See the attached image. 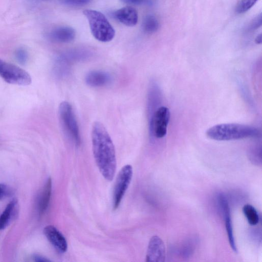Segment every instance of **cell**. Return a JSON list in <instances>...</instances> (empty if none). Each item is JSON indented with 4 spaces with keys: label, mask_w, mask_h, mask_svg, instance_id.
Instances as JSON below:
<instances>
[{
    "label": "cell",
    "mask_w": 262,
    "mask_h": 262,
    "mask_svg": "<svg viewBox=\"0 0 262 262\" xmlns=\"http://www.w3.org/2000/svg\"><path fill=\"white\" fill-rule=\"evenodd\" d=\"M83 12L88 20L92 34L97 40L105 42L113 39L115 30L103 14L91 9Z\"/></svg>",
    "instance_id": "obj_3"
},
{
    "label": "cell",
    "mask_w": 262,
    "mask_h": 262,
    "mask_svg": "<svg viewBox=\"0 0 262 262\" xmlns=\"http://www.w3.org/2000/svg\"><path fill=\"white\" fill-rule=\"evenodd\" d=\"M43 233L52 246L61 253L67 250L68 244L64 236L54 226L48 225L43 229Z\"/></svg>",
    "instance_id": "obj_9"
},
{
    "label": "cell",
    "mask_w": 262,
    "mask_h": 262,
    "mask_svg": "<svg viewBox=\"0 0 262 262\" xmlns=\"http://www.w3.org/2000/svg\"><path fill=\"white\" fill-rule=\"evenodd\" d=\"M113 16L120 23L129 27L135 26L138 19L137 11L131 6H126L115 11Z\"/></svg>",
    "instance_id": "obj_11"
},
{
    "label": "cell",
    "mask_w": 262,
    "mask_h": 262,
    "mask_svg": "<svg viewBox=\"0 0 262 262\" xmlns=\"http://www.w3.org/2000/svg\"><path fill=\"white\" fill-rule=\"evenodd\" d=\"M34 259L36 261H50L49 259H48L46 257H44L42 256L35 255L34 256Z\"/></svg>",
    "instance_id": "obj_24"
},
{
    "label": "cell",
    "mask_w": 262,
    "mask_h": 262,
    "mask_svg": "<svg viewBox=\"0 0 262 262\" xmlns=\"http://www.w3.org/2000/svg\"><path fill=\"white\" fill-rule=\"evenodd\" d=\"M258 0H241L236 7L238 13L246 12L252 8Z\"/></svg>",
    "instance_id": "obj_18"
},
{
    "label": "cell",
    "mask_w": 262,
    "mask_h": 262,
    "mask_svg": "<svg viewBox=\"0 0 262 262\" xmlns=\"http://www.w3.org/2000/svg\"><path fill=\"white\" fill-rule=\"evenodd\" d=\"M219 202L223 212L226 231L230 247L233 251L236 252L237 248L233 235L230 210L228 202L226 198L222 194L220 195Z\"/></svg>",
    "instance_id": "obj_10"
},
{
    "label": "cell",
    "mask_w": 262,
    "mask_h": 262,
    "mask_svg": "<svg viewBox=\"0 0 262 262\" xmlns=\"http://www.w3.org/2000/svg\"><path fill=\"white\" fill-rule=\"evenodd\" d=\"M15 56L19 62L25 63L28 59V53L25 50L20 48L16 51Z\"/></svg>",
    "instance_id": "obj_21"
},
{
    "label": "cell",
    "mask_w": 262,
    "mask_h": 262,
    "mask_svg": "<svg viewBox=\"0 0 262 262\" xmlns=\"http://www.w3.org/2000/svg\"><path fill=\"white\" fill-rule=\"evenodd\" d=\"M110 80V76L107 73L100 71L90 72L85 77L86 83L93 87L104 86L107 84Z\"/></svg>",
    "instance_id": "obj_13"
},
{
    "label": "cell",
    "mask_w": 262,
    "mask_h": 262,
    "mask_svg": "<svg viewBox=\"0 0 262 262\" xmlns=\"http://www.w3.org/2000/svg\"><path fill=\"white\" fill-rule=\"evenodd\" d=\"M165 256L166 249L163 241L157 235L152 236L148 245L146 261L163 262Z\"/></svg>",
    "instance_id": "obj_8"
},
{
    "label": "cell",
    "mask_w": 262,
    "mask_h": 262,
    "mask_svg": "<svg viewBox=\"0 0 262 262\" xmlns=\"http://www.w3.org/2000/svg\"><path fill=\"white\" fill-rule=\"evenodd\" d=\"M133 168L130 165L124 166L119 171L116 178L113 191V208H118L127 189L133 176Z\"/></svg>",
    "instance_id": "obj_6"
},
{
    "label": "cell",
    "mask_w": 262,
    "mask_h": 262,
    "mask_svg": "<svg viewBox=\"0 0 262 262\" xmlns=\"http://www.w3.org/2000/svg\"><path fill=\"white\" fill-rule=\"evenodd\" d=\"M52 191V180L49 178L45 184L38 202V209L42 213L47 209L50 200Z\"/></svg>",
    "instance_id": "obj_15"
},
{
    "label": "cell",
    "mask_w": 262,
    "mask_h": 262,
    "mask_svg": "<svg viewBox=\"0 0 262 262\" xmlns=\"http://www.w3.org/2000/svg\"><path fill=\"white\" fill-rule=\"evenodd\" d=\"M17 202L13 199L7 205L0 216V230L5 229L11 222L16 213Z\"/></svg>",
    "instance_id": "obj_14"
},
{
    "label": "cell",
    "mask_w": 262,
    "mask_h": 262,
    "mask_svg": "<svg viewBox=\"0 0 262 262\" xmlns=\"http://www.w3.org/2000/svg\"><path fill=\"white\" fill-rule=\"evenodd\" d=\"M49 38L55 42H69L75 37V30L68 26H61L51 30L49 33Z\"/></svg>",
    "instance_id": "obj_12"
},
{
    "label": "cell",
    "mask_w": 262,
    "mask_h": 262,
    "mask_svg": "<svg viewBox=\"0 0 262 262\" xmlns=\"http://www.w3.org/2000/svg\"><path fill=\"white\" fill-rule=\"evenodd\" d=\"M207 136L216 141H230L255 137L260 135L256 127L238 123H223L214 125L206 131Z\"/></svg>",
    "instance_id": "obj_2"
},
{
    "label": "cell",
    "mask_w": 262,
    "mask_h": 262,
    "mask_svg": "<svg viewBox=\"0 0 262 262\" xmlns=\"http://www.w3.org/2000/svg\"><path fill=\"white\" fill-rule=\"evenodd\" d=\"M7 193V187L5 185L0 184V199L4 197Z\"/></svg>",
    "instance_id": "obj_22"
},
{
    "label": "cell",
    "mask_w": 262,
    "mask_h": 262,
    "mask_svg": "<svg viewBox=\"0 0 262 262\" xmlns=\"http://www.w3.org/2000/svg\"><path fill=\"white\" fill-rule=\"evenodd\" d=\"M255 42L257 44H260L261 43V34H258L255 39Z\"/></svg>",
    "instance_id": "obj_25"
},
{
    "label": "cell",
    "mask_w": 262,
    "mask_h": 262,
    "mask_svg": "<svg viewBox=\"0 0 262 262\" xmlns=\"http://www.w3.org/2000/svg\"><path fill=\"white\" fill-rule=\"evenodd\" d=\"M93 0H63L66 5L71 6H82L90 3Z\"/></svg>",
    "instance_id": "obj_20"
},
{
    "label": "cell",
    "mask_w": 262,
    "mask_h": 262,
    "mask_svg": "<svg viewBox=\"0 0 262 262\" xmlns=\"http://www.w3.org/2000/svg\"><path fill=\"white\" fill-rule=\"evenodd\" d=\"M243 212L250 225L254 226L258 224L259 217L253 206L250 204L245 205L243 207Z\"/></svg>",
    "instance_id": "obj_17"
},
{
    "label": "cell",
    "mask_w": 262,
    "mask_h": 262,
    "mask_svg": "<svg viewBox=\"0 0 262 262\" xmlns=\"http://www.w3.org/2000/svg\"><path fill=\"white\" fill-rule=\"evenodd\" d=\"M0 76L7 83L28 85L31 83L30 74L20 67L0 59Z\"/></svg>",
    "instance_id": "obj_5"
},
{
    "label": "cell",
    "mask_w": 262,
    "mask_h": 262,
    "mask_svg": "<svg viewBox=\"0 0 262 262\" xmlns=\"http://www.w3.org/2000/svg\"><path fill=\"white\" fill-rule=\"evenodd\" d=\"M261 24L262 15L261 13H260L250 23L247 27V30L251 31L256 30L261 26Z\"/></svg>",
    "instance_id": "obj_19"
},
{
    "label": "cell",
    "mask_w": 262,
    "mask_h": 262,
    "mask_svg": "<svg viewBox=\"0 0 262 262\" xmlns=\"http://www.w3.org/2000/svg\"><path fill=\"white\" fill-rule=\"evenodd\" d=\"M59 115L61 124L68 135L76 145L80 143L79 127L71 104L62 101L59 106Z\"/></svg>",
    "instance_id": "obj_4"
},
{
    "label": "cell",
    "mask_w": 262,
    "mask_h": 262,
    "mask_svg": "<svg viewBox=\"0 0 262 262\" xmlns=\"http://www.w3.org/2000/svg\"><path fill=\"white\" fill-rule=\"evenodd\" d=\"M127 4L137 5L142 3L144 0H120Z\"/></svg>",
    "instance_id": "obj_23"
},
{
    "label": "cell",
    "mask_w": 262,
    "mask_h": 262,
    "mask_svg": "<svg viewBox=\"0 0 262 262\" xmlns=\"http://www.w3.org/2000/svg\"><path fill=\"white\" fill-rule=\"evenodd\" d=\"M94 157L102 176L107 181L113 179L116 169L114 145L104 125L95 121L91 130Z\"/></svg>",
    "instance_id": "obj_1"
},
{
    "label": "cell",
    "mask_w": 262,
    "mask_h": 262,
    "mask_svg": "<svg viewBox=\"0 0 262 262\" xmlns=\"http://www.w3.org/2000/svg\"><path fill=\"white\" fill-rule=\"evenodd\" d=\"M142 28L147 33L156 32L159 28V23L157 18L152 15H148L144 19Z\"/></svg>",
    "instance_id": "obj_16"
},
{
    "label": "cell",
    "mask_w": 262,
    "mask_h": 262,
    "mask_svg": "<svg viewBox=\"0 0 262 262\" xmlns=\"http://www.w3.org/2000/svg\"><path fill=\"white\" fill-rule=\"evenodd\" d=\"M170 111L166 106L159 107L154 113L150 124L151 134L157 138H162L167 134Z\"/></svg>",
    "instance_id": "obj_7"
}]
</instances>
